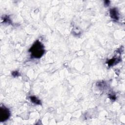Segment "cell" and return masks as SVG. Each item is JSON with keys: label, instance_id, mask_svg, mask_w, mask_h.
Returning a JSON list of instances; mask_svg holds the SVG:
<instances>
[{"label": "cell", "instance_id": "cell-1", "mask_svg": "<svg viewBox=\"0 0 125 125\" xmlns=\"http://www.w3.org/2000/svg\"><path fill=\"white\" fill-rule=\"evenodd\" d=\"M29 51L31 53V55L33 57L40 58L44 53L43 45L39 41H37L30 48Z\"/></svg>", "mask_w": 125, "mask_h": 125}, {"label": "cell", "instance_id": "cell-2", "mask_svg": "<svg viewBox=\"0 0 125 125\" xmlns=\"http://www.w3.org/2000/svg\"><path fill=\"white\" fill-rule=\"evenodd\" d=\"M10 116V112L8 109L5 106H1L0 108V121L4 122L7 120Z\"/></svg>", "mask_w": 125, "mask_h": 125}, {"label": "cell", "instance_id": "cell-3", "mask_svg": "<svg viewBox=\"0 0 125 125\" xmlns=\"http://www.w3.org/2000/svg\"><path fill=\"white\" fill-rule=\"evenodd\" d=\"M110 15L111 18L113 20L116 21L119 20V14L116 8L111 9L110 11Z\"/></svg>", "mask_w": 125, "mask_h": 125}, {"label": "cell", "instance_id": "cell-4", "mask_svg": "<svg viewBox=\"0 0 125 125\" xmlns=\"http://www.w3.org/2000/svg\"><path fill=\"white\" fill-rule=\"evenodd\" d=\"M29 98L31 100V101L32 103H33L36 104H41V102L40 100H39L35 96H30Z\"/></svg>", "mask_w": 125, "mask_h": 125}, {"label": "cell", "instance_id": "cell-5", "mask_svg": "<svg viewBox=\"0 0 125 125\" xmlns=\"http://www.w3.org/2000/svg\"><path fill=\"white\" fill-rule=\"evenodd\" d=\"M19 73L17 71H14L12 73V75L14 77H17V76H19Z\"/></svg>", "mask_w": 125, "mask_h": 125}]
</instances>
